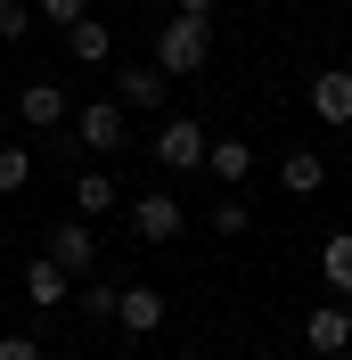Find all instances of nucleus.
I'll list each match as a JSON object with an SVG mask.
<instances>
[{
  "mask_svg": "<svg viewBox=\"0 0 352 360\" xmlns=\"http://www.w3.org/2000/svg\"><path fill=\"white\" fill-rule=\"evenodd\" d=\"M205 58H213V25L205 17H172L164 33H156V66L172 74V82L180 74H205Z\"/></svg>",
  "mask_w": 352,
  "mask_h": 360,
  "instance_id": "obj_1",
  "label": "nucleus"
},
{
  "mask_svg": "<svg viewBox=\"0 0 352 360\" xmlns=\"http://www.w3.org/2000/svg\"><path fill=\"white\" fill-rule=\"evenodd\" d=\"M180 229H189V213H180V197H164V188H148V197L132 205V238H148V246H172Z\"/></svg>",
  "mask_w": 352,
  "mask_h": 360,
  "instance_id": "obj_2",
  "label": "nucleus"
},
{
  "mask_svg": "<svg viewBox=\"0 0 352 360\" xmlns=\"http://www.w3.org/2000/svg\"><path fill=\"white\" fill-rule=\"evenodd\" d=\"M49 262L66 270V278H90V270H99V229L90 221H58L49 229Z\"/></svg>",
  "mask_w": 352,
  "mask_h": 360,
  "instance_id": "obj_3",
  "label": "nucleus"
},
{
  "mask_svg": "<svg viewBox=\"0 0 352 360\" xmlns=\"http://www.w3.org/2000/svg\"><path fill=\"white\" fill-rule=\"evenodd\" d=\"M156 164H164V172H197V164H205V123L172 115V123L156 131Z\"/></svg>",
  "mask_w": 352,
  "mask_h": 360,
  "instance_id": "obj_4",
  "label": "nucleus"
},
{
  "mask_svg": "<svg viewBox=\"0 0 352 360\" xmlns=\"http://www.w3.org/2000/svg\"><path fill=\"white\" fill-rule=\"evenodd\" d=\"M123 123H132L123 98H90V107L74 115V139H82V148H123Z\"/></svg>",
  "mask_w": 352,
  "mask_h": 360,
  "instance_id": "obj_5",
  "label": "nucleus"
},
{
  "mask_svg": "<svg viewBox=\"0 0 352 360\" xmlns=\"http://www.w3.org/2000/svg\"><path fill=\"white\" fill-rule=\"evenodd\" d=\"M115 328L123 336H156L164 328V287H123L115 295Z\"/></svg>",
  "mask_w": 352,
  "mask_h": 360,
  "instance_id": "obj_6",
  "label": "nucleus"
},
{
  "mask_svg": "<svg viewBox=\"0 0 352 360\" xmlns=\"http://www.w3.org/2000/svg\"><path fill=\"white\" fill-rule=\"evenodd\" d=\"M311 115H320V123H336V131L352 123V66H328V74H311Z\"/></svg>",
  "mask_w": 352,
  "mask_h": 360,
  "instance_id": "obj_7",
  "label": "nucleus"
},
{
  "mask_svg": "<svg viewBox=\"0 0 352 360\" xmlns=\"http://www.w3.org/2000/svg\"><path fill=\"white\" fill-rule=\"evenodd\" d=\"M164 90H172V74L156 66H115V98H123V115H139V107H156V98H164Z\"/></svg>",
  "mask_w": 352,
  "mask_h": 360,
  "instance_id": "obj_8",
  "label": "nucleus"
},
{
  "mask_svg": "<svg viewBox=\"0 0 352 360\" xmlns=\"http://www.w3.org/2000/svg\"><path fill=\"white\" fill-rule=\"evenodd\" d=\"M303 344H311V352H320V360L352 352V311H344V303H320V311L303 319Z\"/></svg>",
  "mask_w": 352,
  "mask_h": 360,
  "instance_id": "obj_9",
  "label": "nucleus"
},
{
  "mask_svg": "<svg viewBox=\"0 0 352 360\" xmlns=\"http://www.w3.org/2000/svg\"><path fill=\"white\" fill-rule=\"evenodd\" d=\"M279 188L287 197H320V188H328V156H320V148H287L279 156Z\"/></svg>",
  "mask_w": 352,
  "mask_h": 360,
  "instance_id": "obj_10",
  "label": "nucleus"
},
{
  "mask_svg": "<svg viewBox=\"0 0 352 360\" xmlns=\"http://www.w3.org/2000/svg\"><path fill=\"white\" fill-rule=\"evenodd\" d=\"M66 58H74V66H107V58H115L107 17H74V25H66Z\"/></svg>",
  "mask_w": 352,
  "mask_h": 360,
  "instance_id": "obj_11",
  "label": "nucleus"
},
{
  "mask_svg": "<svg viewBox=\"0 0 352 360\" xmlns=\"http://www.w3.org/2000/svg\"><path fill=\"white\" fill-rule=\"evenodd\" d=\"M205 172H213V188H238L254 172V148L246 139H205Z\"/></svg>",
  "mask_w": 352,
  "mask_h": 360,
  "instance_id": "obj_12",
  "label": "nucleus"
},
{
  "mask_svg": "<svg viewBox=\"0 0 352 360\" xmlns=\"http://www.w3.org/2000/svg\"><path fill=\"white\" fill-rule=\"evenodd\" d=\"M66 295H74V278H66L58 262H49V254H42V262H25V303H42V311H58Z\"/></svg>",
  "mask_w": 352,
  "mask_h": 360,
  "instance_id": "obj_13",
  "label": "nucleus"
},
{
  "mask_svg": "<svg viewBox=\"0 0 352 360\" xmlns=\"http://www.w3.org/2000/svg\"><path fill=\"white\" fill-rule=\"evenodd\" d=\"M17 107H25V123H33V131H49V123H66V90H58V82H25Z\"/></svg>",
  "mask_w": 352,
  "mask_h": 360,
  "instance_id": "obj_14",
  "label": "nucleus"
},
{
  "mask_svg": "<svg viewBox=\"0 0 352 360\" xmlns=\"http://www.w3.org/2000/svg\"><path fill=\"white\" fill-rule=\"evenodd\" d=\"M320 278H328L336 295H352V229H336L328 246H320Z\"/></svg>",
  "mask_w": 352,
  "mask_h": 360,
  "instance_id": "obj_15",
  "label": "nucleus"
},
{
  "mask_svg": "<svg viewBox=\"0 0 352 360\" xmlns=\"http://www.w3.org/2000/svg\"><path fill=\"white\" fill-rule=\"evenodd\" d=\"M74 213H115V180L107 172H82L74 180Z\"/></svg>",
  "mask_w": 352,
  "mask_h": 360,
  "instance_id": "obj_16",
  "label": "nucleus"
},
{
  "mask_svg": "<svg viewBox=\"0 0 352 360\" xmlns=\"http://www.w3.org/2000/svg\"><path fill=\"white\" fill-rule=\"evenodd\" d=\"M25 180H33V156L25 148H0V197H17Z\"/></svg>",
  "mask_w": 352,
  "mask_h": 360,
  "instance_id": "obj_17",
  "label": "nucleus"
},
{
  "mask_svg": "<svg viewBox=\"0 0 352 360\" xmlns=\"http://www.w3.org/2000/svg\"><path fill=\"white\" fill-rule=\"evenodd\" d=\"M115 295H123V287H107V278L90 270V278H82V311L90 319H115Z\"/></svg>",
  "mask_w": 352,
  "mask_h": 360,
  "instance_id": "obj_18",
  "label": "nucleus"
},
{
  "mask_svg": "<svg viewBox=\"0 0 352 360\" xmlns=\"http://www.w3.org/2000/svg\"><path fill=\"white\" fill-rule=\"evenodd\" d=\"M246 221H254L246 197H221V205H213V229H221V238H246Z\"/></svg>",
  "mask_w": 352,
  "mask_h": 360,
  "instance_id": "obj_19",
  "label": "nucleus"
},
{
  "mask_svg": "<svg viewBox=\"0 0 352 360\" xmlns=\"http://www.w3.org/2000/svg\"><path fill=\"white\" fill-rule=\"evenodd\" d=\"M25 25H33V0H0V41H25Z\"/></svg>",
  "mask_w": 352,
  "mask_h": 360,
  "instance_id": "obj_20",
  "label": "nucleus"
},
{
  "mask_svg": "<svg viewBox=\"0 0 352 360\" xmlns=\"http://www.w3.org/2000/svg\"><path fill=\"white\" fill-rule=\"evenodd\" d=\"M33 17H49V25H58V33H66L74 17H90V0H33Z\"/></svg>",
  "mask_w": 352,
  "mask_h": 360,
  "instance_id": "obj_21",
  "label": "nucleus"
},
{
  "mask_svg": "<svg viewBox=\"0 0 352 360\" xmlns=\"http://www.w3.org/2000/svg\"><path fill=\"white\" fill-rule=\"evenodd\" d=\"M0 360H49L42 336H0Z\"/></svg>",
  "mask_w": 352,
  "mask_h": 360,
  "instance_id": "obj_22",
  "label": "nucleus"
},
{
  "mask_svg": "<svg viewBox=\"0 0 352 360\" xmlns=\"http://www.w3.org/2000/svg\"><path fill=\"white\" fill-rule=\"evenodd\" d=\"M180 17H205V25H213V17H221V0H180Z\"/></svg>",
  "mask_w": 352,
  "mask_h": 360,
  "instance_id": "obj_23",
  "label": "nucleus"
}]
</instances>
